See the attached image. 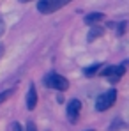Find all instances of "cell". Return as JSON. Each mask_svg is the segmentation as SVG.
Masks as SVG:
<instances>
[{"label":"cell","mask_w":129,"mask_h":131,"mask_svg":"<svg viewBox=\"0 0 129 131\" xmlns=\"http://www.w3.org/2000/svg\"><path fill=\"white\" fill-rule=\"evenodd\" d=\"M44 87L48 89H55V90H58V92H64L69 89V82H67V78L62 76V74H58V73H50V74H46L43 80Z\"/></svg>","instance_id":"1"},{"label":"cell","mask_w":129,"mask_h":131,"mask_svg":"<svg viewBox=\"0 0 129 131\" xmlns=\"http://www.w3.org/2000/svg\"><path fill=\"white\" fill-rule=\"evenodd\" d=\"M126 69H127V60H124L120 66H108L104 69H99L103 76H106L110 83H117L120 82V78L126 74Z\"/></svg>","instance_id":"2"},{"label":"cell","mask_w":129,"mask_h":131,"mask_svg":"<svg viewBox=\"0 0 129 131\" xmlns=\"http://www.w3.org/2000/svg\"><path fill=\"white\" fill-rule=\"evenodd\" d=\"M71 0H39L37 2V11L43 14H51L58 9H62L64 5H67Z\"/></svg>","instance_id":"3"},{"label":"cell","mask_w":129,"mask_h":131,"mask_svg":"<svg viewBox=\"0 0 129 131\" xmlns=\"http://www.w3.org/2000/svg\"><path fill=\"white\" fill-rule=\"evenodd\" d=\"M117 101V90L115 89H111V90H108L104 94H101L99 97H97V101H96V110L97 112H104V110L111 108V105Z\"/></svg>","instance_id":"4"},{"label":"cell","mask_w":129,"mask_h":131,"mask_svg":"<svg viewBox=\"0 0 129 131\" xmlns=\"http://www.w3.org/2000/svg\"><path fill=\"white\" fill-rule=\"evenodd\" d=\"M80 110H81V103L78 99H71L67 103V119L71 122H74L78 119V115H80Z\"/></svg>","instance_id":"5"},{"label":"cell","mask_w":129,"mask_h":131,"mask_svg":"<svg viewBox=\"0 0 129 131\" xmlns=\"http://www.w3.org/2000/svg\"><path fill=\"white\" fill-rule=\"evenodd\" d=\"M37 105V92H36V85L30 83L28 87V92H27V108L28 110H34Z\"/></svg>","instance_id":"6"},{"label":"cell","mask_w":129,"mask_h":131,"mask_svg":"<svg viewBox=\"0 0 129 131\" xmlns=\"http://www.w3.org/2000/svg\"><path fill=\"white\" fill-rule=\"evenodd\" d=\"M103 20H104V14L103 13H90V14L85 16L87 25H97V23H101Z\"/></svg>","instance_id":"7"},{"label":"cell","mask_w":129,"mask_h":131,"mask_svg":"<svg viewBox=\"0 0 129 131\" xmlns=\"http://www.w3.org/2000/svg\"><path fill=\"white\" fill-rule=\"evenodd\" d=\"M99 69H101V64H92V66H88V67H85L83 73H85L87 76H92V74H96Z\"/></svg>","instance_id":"8"},{"label":"cell","mask_w":129,"mask_h":131,"mask_svg":"<svg viewBox=\"0 0 129 131\" xmlns=\"http://www.w3.org/2000/svg\"><path fill=\"white\" fill-rule=\"evenodd\" d=\"M122 128H126V122H124L122 119H117V121H113V124L110 126V131H119V129H122Z\"/></svg>","instance_id":"9"},{"label":"cell","mask_w":129,"mask_h":131,"mask_svg":"<svg viewBox=\"0 0 129 131\" xmlns=\"http://www.w3.org/2000/svg\"><path fill=\"white\" fill-rule=\"evenodd\" d=\"M101 34H103V28H101V27H96V28H92V32L88 34V41H94V39H96L97 36H101Z\"/></svg>","instance_id":"10"},{"label":"cell","mask_w":129,"mask_h":131,"mask_svg":"<svg viewBox=\"0 0 129 131\" xmlns=\"http://www.w3.org/2000/svg\"><path fill=\"white\" fill-rule=\"evenodd\" d=\"M13 92H14L13 89H9V90H5V92H0V103H4L5 99H9V97L13 96Z\"/></svg>","instance_id":"11"},{"label":"cell","mask_w":129,"mask_h":131,"mask_svg":"<svg viewBox=\"0 0 129 131\" xmlns=\"http://www.w3.org/2000/svg\"><path fill=\"white\" fill-rule=\"evenodd\" d=\"M27 131H37L36 122H34V121H28V122H27Z\"/></svg>","instance_id":"12"},{"label":"cell","mask_w":129,"mask_h":131,"mask_svg":"<svg viewBox=\"0 0 129 131\" xmlns=\"http://www.w3.org/2000/svg\"><path fill=\"white\" fill-rule=\"evenodd\" d=\"M4 32H5V21H4V18H2V14H0V37L4 36Z\"/></svg>","instance_id":"13"},{"label":"cell","mask_w":129,"mask_h":131,"mask_svg":"<svg viewBox=\"0 0 129 131\" xmlns=\"http://www.w3.org/2000/svg\"><path fill=\"white\" fill-rule=\"evenodd\" d=\"M13 129H14V131H23V129H21V126H20L18 122H16V124H13Z\"/></svg>","instance_id":"14"},{"label":"cell","mask_w":129,"mask_h":131,"mask_svg":"<svg viewBox=\"0 0 129 131\" xmlns=\"http://www.w3.org/2000/svg\"><path fill=\"white\" fill-rule=\"evenodd\" d=\"M2 55H4V44H0V59H2Z\"/></svg>","instance_id":"15"},{"label":"cell","mask_w":129,"mask_h":131,"mask_svg":"<svg viewBox=\"0 0 129 131\" xmlns=\"http://www.w3.org/2000/svg\"><path fill=\"white\" fill-rule=\"evenodd\" d=\"M20 2H23V4H25V2H30V0H20Z\"/></svg>","instance_id":"16"},{"label":"cell","mask_w":129,"mask_h":131,"mask_svg":"<svg viewBox=\"0 0 129 131\" xmlns=\"http://www.w3.org/2000/svg\"><path fill=\"white\" fill-rule=\"evenodd\" d=\"M88 131H94V129H88Z\"/></svg>","instance_id":"17"}]
</instances>
